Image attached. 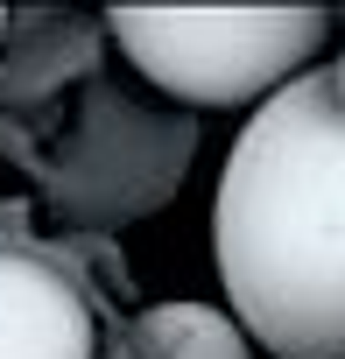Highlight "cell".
I'll return each mask as SVG.
<instances>
[{"label":"cell","instance_id":"cell-2","mask_svg":"<svg viewBox=\"0 0 345 359\" xmlns=\"http://www.w3.org/2000/svg\"><path fill=\"white\" fill-rule=\"evenodd\" d=\"M120 57L184 106H268L331 50L324 8H113Z\"/></svg>","mask_w":345,"mask_h":359},{"label":"cell","instance_id":"cell-5","mask_svg":"<svg viewBox=\"0 0 345 359\" xmlns=\"http://www.w3.org/2000/svg\"><path fill=\"white\" fill-rule=\"evenodd\" d=\"M0 36H8V15H0Z\"/></svg>","mask_w":345,"mask_h":359},{"label":"cell","instance_id":"cell-4","mask_svg":"<svg viewBox=\"0 0 345 359\" xmlns=\"http://www.w3.org/2000/svg\"><path fill=\"white\" fill-rule=\"evenodd\" d=\"M134 359H254V338L219 303H155L134 324Z\"/></svg>","mask_w":345,"mask_h":359},{"label":"cell","instance_id":"cell-1","mask_svg":"<svg viewBox=\"0 0 345 359\" xmlns=\"http://www.w3.org/2000/svg\"><path fill=\"white\" fill-rule=\"evenodd\" d=\"M212 247L226 310L275 359H345V78L310 71L247 113Z\"/></svg>","mask_w":345,"mask_h":359},{"label":"cell","instance_id":"cell-3","mask_svg":"<svg viewBox=\"0 0 345 359\" xmlns=\"http://www.w3.org/2000/svg\"><path fill=\"white\" fill-rule=\"evenodd\" d=\"M0 359H99V317L85 289L15 247H0Z\"/></svg>","mask_w":345,"mask_h":359}]
</instances>
